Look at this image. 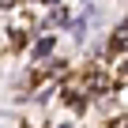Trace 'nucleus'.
<instances>
[{"label":"nucleus","instance_id":"obj_1","mask_svg":"<svg viewBox=\"0 0 128 128\" xmlns=\"http://www.w3.org/2000/svg\"><path fill=\"white\" fill-rule=\"evenodd\" d=\"M120 128H128V120H120Z\"/></svg>","mask_w":128,"mask_h":128}]
</instances>
